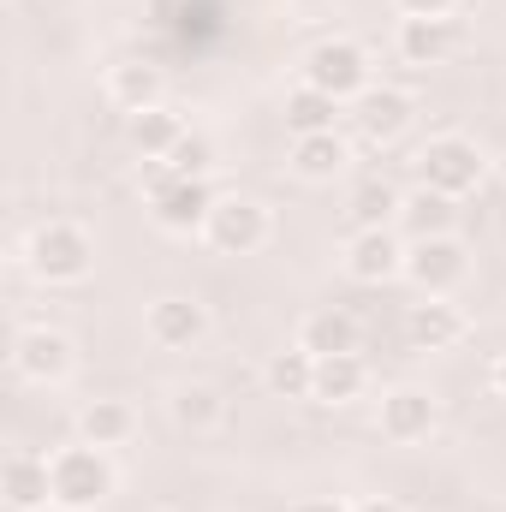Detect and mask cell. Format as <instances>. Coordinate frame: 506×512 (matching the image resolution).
I'll return each instance as SVG.
<instances>
[{"mask_svg": "<svg viewBox=\"0 0 506 512\" xmlns=\"http://www.w3.org/2000/svg\"><path fill=\"white\" fill-rule=\"evenodd\" d=\"M304 84L310 90H322V96H334L340 108H352L376 78H370V54L352 42V36H328V42H316L310 54H304Z\"/></svg>", "mask_w": 506, "mask_h": 512, "instance_id": "obj_4", "label": "cell"}, {"mask_svg": "<svg viewBox=\"0 0 506 512\" xmlns=\"http://www.w3.org/2000/svg\"><path fill=\"white\" fill-rule=\"evenodd\" d=\"M167 167L185 173V179H209V173H215V143H209L203 131H185V143L167 155Z\"/></svg>", "mask_w": 506, "mask_h": 512, "instance_id": "obj_27", "label": "cell"}, {"mask_svg": "<svg viewBox=\"0 0 506 512\" xmlns=\"http://www.w3.org/2000/svg\"><path fill=\"white\" fill-rule=\"evenodd\" d=\"M334 120H340V102H334V96H322V90H310V84H298V90L286 96V131H292V137L334 131Z\"/></svg>", "mask_w": 506, "mask_h": 512, "instance_id": "obj_26", "label": "cell"}, {"mask_svg": "<svg viewBox=\"0 0 506 512\" xmlns=\"http://www.w3.org/2000/svg\"><path fill=\"white\" fill-rule=\"evenodd\" d=\"M292 512H352L346 501H298Z\"/></svg>", "mask_w": 506, "mask_h": 512, "instance_id": "obj_29", "label": "cell"}, {"mask_svg": "<svg viewBox=\"0 0 506 512\" xmlns=\"http://www.w3.org/2000/svg\"><path fill=\"white\" fill-rule=\"evenodd\" d=\"M465 274H471V251H465L453 233H441V239H417V245L405 251V280H411L423 298H447V292H459Z\"/></svg>", "mask_w": 506, "mask_h": 512, "instance_id": "obj_6", "label": "cell"}, {"mask_svg": "<svg viewBox=\"0 0 506 512\" xmlns=\"http://www.w3.org/2000/svg\"><path fill=\"white\" fill-rule=\"evenodd\" d=\"M346 274L358 286H387L393 274H405V245L393 227H370V233H352L346 245Z\"/></svg>", "mask_w": 506, "mask_h": 512, "instance_id": "obj_10", "label": "cell"}, {"mask_svg": "<svg viewBox=\"0 0 506 512\" xmlns=\"http://www.w3.org/2000/svg\"><path fill=\"white\" fill-rule=\"evenodd\" d=\"M399 227L411 233V245H417V239H441V233H453V197H441V191L423 185L417 197H405Z\"/></svg>", "mask_w": 506, "mask_h": 512, "instance_id": "obj_25", "label": "cell"}, {"mask_svg": "<svg viewBox=\"0 0 506 512\" xmlns=\"http://www.w3.org/2000/svg\"><path fill=\"white\" fill-rule=\"evenodd\" d=\"M24 268L42 286H78L96 268V245H90V233L78 221H42L30 233V245H24Z\"/></svg>", "mask_w": 506, "mask_h": 512, "instance_id": "obj_3", "label": "cell"}, {"mask_svg": "<svg viewBox=\"0 0 506 512\" xmlns=\"http://www.w3.org/2000/svg\"><path fill=\"white\" fill-rule=\"evenodd\" d=\"M143 334L161 346V352H191L203 334H209V310L197 298H155L149 316H143Z\"/></svg>", "mask_w": 506, "mask_h": 512, "instance_id": "obj_8", "label": "cell"}, {"mask_svg": "<svg viewBox=\"0 0 506 512\" xmlns=\"http://www.w3.org/2000/svg\"><path fill=\"white\" fill-rule=\"evenodd\" d=\"M48 477H54L60 512H96L114 495V465H108V447H96V441H72V447L48 453Z\"/></svg>", "mask_w": 506, "mask_h": 512, "instance_id": "obj_2", "label": "cell"}, {"mask_svg": "<svg viewBox=\"0 0 506 512\" xmlns=\"http://www.w3.org/2000/svg\"><path fill=\"white\" fill-rule=\"evenodd\" d=\"M167 411H173V423H179V429L203 435V429H215V423L227 417V399H221L209 382H185V387H173Z\"/></svg>", "mask_w": 506, "mask_h": 512, "instance_id": "obj_23", "label": "cell"}, {"mask_svg": "<svg viewBox=\"0 0 506 512\" xmlns=\"http://www.w3.org/2000/svg\"><path fill=\"white\" fill-rule=\"evenodd\" d=\"M108 96L126 108V114H143V108H161V72L143 66V60H120L108 72Z\"/></svg>", "mask_w": 506, "mask_h": 512, "instance_id": "obj_22", "label": "cell"}, {"mask_svg": "<svg viewBox=\"0 0 506 512\" xmlns=\"http://www.w3.org/2000/svg\"><path fill=\"white\" fill-rule=\"evenodd\" d=\"M405 18H453L459 12V0H393Z\"/></svg>", "mask_w": 506, "mask_h": 512, "instance_id": "obj_28", "label": "cell"}, {"mask_svg": "<svg viewBox=\"0 0 506 512\" xmlns=\"http://www.w3.org/2000/svg\"><path fill=\"white\" fill-rule=\"evenodd\" d=\"M435 417H441V411H435V393H429V387H393V393H381V435L399 441V447L429 441Z\"/></svg>", "mask_w": 506, "mask_h": 512, "instance_id": "obj_11", "label": "cell"}, {"mask_svg": "<svg viewBox=\"0 0 506 512\" xmlns=\"http://www.w3.org/2000/svg\"><path fill=\"white\" fill-rule=\"evenodd\" d=\"M346 161H352V149H346V137H340V131L292 137V173H298V179H310V185L340 179V173H346Z\"/></svg>", "mask_w": 506, "mask_h": 512, "instance_id": "obj_16", "label": "cell"}, {"mask_svg": "<svg viewBox=\"0 0 506 512\" xmlns=\"http://www.w3.org/2000/svg\"><path fill=\"white\" fill-rule=\"evenodd\" d=\"M262 376H268V393H274V399H316V358H310L298 340H292L286 352H274Z\"/></svg>", "mask_w": 506, "mask_h": 512, "instance_id": "obj_21", "label": "cell"}, {"mask_svg": "<svg viewBox=\"0 0 506 512\" xmlns=\"http://www.w3.org/2000/svg\"><path fill=\"white\" fill-rule=\"evenodd\" d=\"M405 340H411L417 352H447V346H459V340H465V316H459V304H447V298H423V304H411V310H405Z\"/></svg>", "mask_w": 506, "mask_h": 512, "instance_id": "obj_14", "label": "cell"}, {"mask_svg": "<svg viewBox=\"0 0 506 512\" xmlns=\"http://www.w3.org/2000/svg\"><path fill=\"white\" fill-rule=\"evenodd\" d=\"M12 370L36 387L60 382V376L72 370V340H66L60 328H24V334L12 340Z\"/></svg>", "mask_w": 506, "mask_h": 512, "instance_id": "obj_9", "label": "cell"}, {"mask_svg": "<svg viewBox=\"0 0 506 512\" xmlns=\"http://www.w3.org/2000/svg\"><path fill=\"white\" fill-rule=\"evenodd\" d=\"M0 495L12 512H42L54 507V477H48V459L36 453H12L6 471H0Z\"/></svg>", "mask_w": 506, "mask_h": 512, "instance_id": "obj_15", "label": "cell"}, {"mask_svg": "<svg viewBox=\"0 0 506 512\" xmlns=\"http://www.w3.org/2000/svg\"><path fill=\"white\" fill-rule=\"evenodd\" d=\"M352 126L364 131L370 143H393V137H405V126H411V96L393 90V84H370V90L352 102Z\"/></svg>", "mask_w": 506, "mask_h": 512, "instance_id": "obj_13", "label": "cell"}, {"mask_svg": "<svg viewBox=\"0 0 506 512\" xmlns=\"http://www.w3.org/2000/svg\"><path fill=\"white\" fill-rule=\"evenodd\" d=\"M399 60L405 66H441L459 42H465V24L459 18H399Z\"/></svg>", "mask_w": 506, "mask_h": 512, "instance_id": "obj_12", "label": "cell"}, {"mask_svg": "<svg viewBox=\"0 0 506 512\" xmlns=\"http://www.w3.org/2000/svg\"><path fill=\"white\" fill-rule=\"evenodd\" d=\"M399 209H405V197H399L387 179H364V185L352 191V203H346V215H352V233L393 227V221H399Z\"/></svg>", "mask_w": 506, "mask_h": 512, "instance_id": "obj_24", "label": "cell"}, {"mask_svg": "<svg viewBox=\"0 0 506 512\" xmlns=\"http://www.w3.org/2000/svg\"><path fill=\"white\" fill-rule=\"evenodd\" d=\"M483 149L471 143V137H459V131H447V137H429L423 149H417V173H423V185L429 191H441V197H465V191H477L483 185Z\"/></svg>", "mask_w": 506, "mask_h": 512, "instance_id": "obj_5", "label": "cell"}, {"mask_svg": "<svg viewBox=\"0 0 506 512\" xmlns=\"http://www.w3.org/2000/svg\"><path fill=\"white\" fill-rule=\"evenodd\" d=\"M203 239H209L221 256H251V251H262V245H268V209H262L256 197H221V203L209 209Z\"/></svg>", "mask_w": 506, "mask_h": 512, "instance_id": "obj_7", "label": "cell"}, {"mask_svg": "<svg viewBox=\"0 0 506 512\" xmlns=\"http://www.w3.org/2000/svg\"><path fill=\"white\" fill-rule=\"evenodd\" d=\"M298 346L310 358H340V352H358V322L346 310H310L298 322Z\"/></svg>", "mask_w": 506, "mask_h": 512, "instance_id": "obj_18", "label": "cell"}, {"mask_svg": "<svg viewBox=\"0 0 506 512\" xmlns=\"http://www.w3.org/2000/svg\"><path fill=\"white\" fill-rule=\"evenodd\" d=\"M143 191H149V221L161 233H203L209 209L221 203L209 179H185L167 161H143Z\"/></svg>", "mask_w": 506, "mask_h": 512, "instance_id": "obj_1", "label": "cell"}, {"mask_svg": "<svg viewBox=\"0 0 506 512\" xmlns=\"http://www.w3.org/2000/svg\"><path fill=\"white\" fill-rule=\"evenodd\" d=\"M364 387H370V370H364V358H358V352L316 358V405H352Z\"/></svg>", "mask_w": 506, "mask_h": 512, "instance_id": "obj_20", "label": "cell"}, {"mask_svg": "<svg viewBox=\"0 0 506 512\" xmlns=\"http://www.w3.org/2000/svg\"><path fill=\"white\" fill-rule=\"evenodd\" d=\"M495 393H501V399H506V352H501V358H495Z\"/></svg>", "mask_w": 506, "mask_h": 512, "instance_id": "obj_31", "label": "cell"}, {"mask_svg": "<svg viewBox=\"0 0 506 512\" xmlns=\"http://www.w3.org/2000/svg\"><path fill=\"white\" fill-rule=\"evenodd\" d=\"M137 435V411L126 399H90L78 411V441H96V447H126Z\"/></svg>", "mask_w": 506, "mask_h": 512, "instance_id": "obj_19", "label": "cell"}, {"mask_svg": "<svg viewBox=\"0 0 506 512\" xmlns=\"http://www.w3.org/2000/svg\"><path fill=\"white\" fill-rule=\"evenodd\" d=\"M352 512H405V507H399V501H358Z\"/></svg>", "mask_w": 506, "mask_h": 512, "instance_id": "obj_30", "label": "cell"}, {"mask_svg": "<svg viewBox=\"0 0 506 512\" xmlns=\"http://www.w3.org/2000/svg\"><path fill=\"white\" fill-rule=\"evenodd\" d=\"M126 137L143 161H167L185 143V120L173 108H143V114H126Z\"/></svg>", "mask_w": 506, "mask_h": 512, "instance_id": "obj_17", "label": "cell"}]
</instances>
